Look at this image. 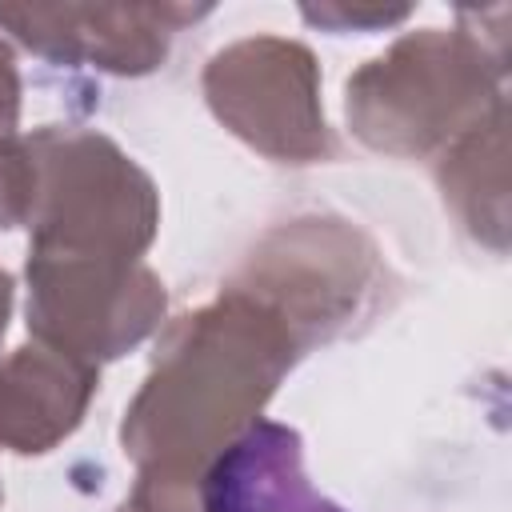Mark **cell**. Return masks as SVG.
I'll use <instances>...</instances> for the list:
<instances>
[{
    "instance_id": "obj_13",
    "label": "cell",
    "mask_w": 512,
    "mask_h": 512,
    "mask_svg": "<svg viewBox=\"0 0 512 512\" xmlns=\"http://www.w3.org/2000/svg\"><path fill=\"white\" fill-rule=\"evenodd\" d=\"M20 124V68L8 40H0V140H12Z\"/></svg>"
},
{
    "instance_id": "obj_15",
    "label": "cell",
    "mask_w": 512,
    "mask_h": 512,
    "mask_svg": "<svg viewBox=\"0 0 512 512\" xmlns=\"http://www.w3.org/2000/svg\"><path fill=\"white\" fill-rule=\"evenodd\" d=\"M116 512H136V508H132V504H128V500H124V504H120V508H116Z\"/></svg>"
},
{
    "instance_id": "obj_8",
    "label": "cell",
    "mask_w": 512,
    "mask_h": 512,
    "mask_svg": "<svg viewBox=\"0 0 512 512\" xmlns=\"http://www.w3.org/2000/svg\"><path fill=\"white\" fill-rule=\"evenodd\" d=\"M100 388L96 364L40 340L0 356V452L40 456L68 440Z\"/></svg>"
},
{
    "instance_id": "obj_1",
    "label": "cell",
    "mask_w": 512,
    "mask_h": 512,
    "mask_svg": "<svg viewBox=\"0 0 512 512\" xmlns=\"http://www.w3.org/2000/svg\"><path fill=\"white\" fill-rule=\"evenodd\" d=\"M304 352L292 324L240 284L176 316L120 424L136 476L200 488L208 464L260 420V408Z\"/></svg>"
},
{
    "instance_id": "obj_9",
    "label": "cell",
    "mask_w": 512,
    "mask_h": 512,
    "mask_svg": "<svg viewBox=\"0 0 512 512\" xmlns=\"http://www.w3.org/2000/svg\"><path fill=\"white\" fill-rule=\"evenodd\" d=\"M204 512H344L304 476V440L280 420L248 424L204 472Z\"/></svg>"
},
{
    "instance_id": "obj_10",
    "label": "cell",
    "mask_w": 512,
    "mask_h": 512,
    "mask_svg": "<svg viewBox=\"0 0 512 512\" xmlns=\"http://www.w3.org/2000/svg\"><path fill=\"white\" fill-rule=\"evenodd\" d=\"M504 108L484 116L476 128L456 136L440 164L436 180L444 192V204L456 212V220L488 248L504 252L508 244V172H504Z\"/></svg>"
},
{
    "instance_id": "obj_2",
    "label": "cell",
    "mask_w": 512,
    "mask_h": 512,
    "mask_svg": "<svg viewBox=\"0 0 512 512\" xmlns=\"http://www.w3.org/2000/svg\"><path fill=\"white\" fill-rule=\"evenodd\" d=\"M504 32L420 28L360 64L344 84V116L360 144L428 156L504 108Z\"/></svg>"
},
{
    "instance_id": "obj_5",
    "label": "cell",
    "mask_w": 512,
    "mask_h": 512,
    "mask_svg": "<svg viewBox=\"0 0 512 512\" xmlns=\"http://www.w3.org/2000/svg\"><path fill=\"white\" fill-rule=\"evenodd\" d=\"M28 332L84 364H104L148 340L168 308L160 276L144 260L28 252Z\"/></svg>"
},
{
    "instance_id": "obj_11",
    "label": "cell",
    "mask_w": 512,
    "mask_h": 512,
    "mask_svg": "<svg viewBox=\"0 0 512 512\" xmlns=\"http://www.w3.org/2000/svg\"><path fill=\"white\" fill-rule=\"evenodd\" d=\"M36 204V160L24 136L0 140V232L28 224Z\"/></svg>"
},
{
    "instance_id": "obj_12",
    "label": "cell",
    "mask_w": 512,
    "mask_h": 512,
    "mask_svg": "<svg viewBox=\"0 0 512 512\" xmlns=\"http://www.w3.org/2000/svg\"><path fill=\"white\" fill-rule=\"evenodd\" d=\"M300 16L316 28H328V32H376V28H392L400 20L412 16L408 4H304Z\"/></svg>"
},
{
    "instance_id": "obj_16",
    "label": "cell",
    "mask_w": 512,
    "mask_h": 512,
    "mask_svg": "<svg viewBox=\"0 0 512 512\" xmlns=\"http://www.w3.org/2000/svg\"><path fill=\"white\" fill-rule=\"evenodd\" d=\"M0 500H4V488H0Z\"/></svg>"
},
{
    "instance_id": "obj_3",
    "label": "cell",
    "mask_w": 512,
    "mask_h": 512,
    "mask_svg": "<svg viewBox=\"0 0 512 512\" xmlns=\"http://www.w3.org/2000/svg\"><path fill=\"white\" fill-rule=\"evenodd\" d=\"M24 140L36 160L28 252L144 260L160 228L152 176L116 140L92 128L52 124Z\"/></svg>"
},
{
    "instance_id": "obj_4",
    "label": "cell",
    "mask_w": 512,
    "mask_h": 512,
    "mask_svg": "<svg viewBox=\"0 0 512 512\" xmlns=\"http://www.w3.org/2000/svg\"><path fill=\"white\" fill-rule=\"evenodd\" d=\"M212 116L280 164H316L336 152L320 104V64L308 44L288 36H248L204 64Z\"/></svg>"
},
{
    "instance_id": "obj_14",
    "label": "cell",
    "mask_w": 512,
    "mask_h": 512,
    "mask_svg": "<svg viewBox=\"0 0 512 512\" xmlns=\"http://www.w3.org/2000/svg\"><path fill=\"white\" fill-rule=\"evenodd\" d=\"M8 316H12V276L0 268V340L8 332Z\"/></svg>"
},
{
    "instance_id": "obj_6",
    "label": "cell",
    "mask_w": 512,
    "mask_h": 512,
    "mask_svg": "<svg viewBox=\"0 0 512 512\" xmlns=\"http://www.w3.org/2000/svg\"><path fill=\"white\" fill-rule=\"evenodd\" d=\"M376 276V248L364 232L344 220L308 216L268 232L232 284L272 304L304 348H312L316 340L336 336L364 308Z\"/></svg>"
},
{
    "instance_id": "obj_7",
    "label": "cell",
    "mask_w": 512,
    "mask_h": 512,
    "mask_svg": "<svg viewBox=\"0 0 512 512\" xmlns=\"http://www.w3.org/2000/svg\"><path fill=\"white\" fill-rule=\"evenodd\" d=\"M208 12V4H0V28L44 60L144 76L168 60L172 32Z\"/></svg>"
}]
</instances>
